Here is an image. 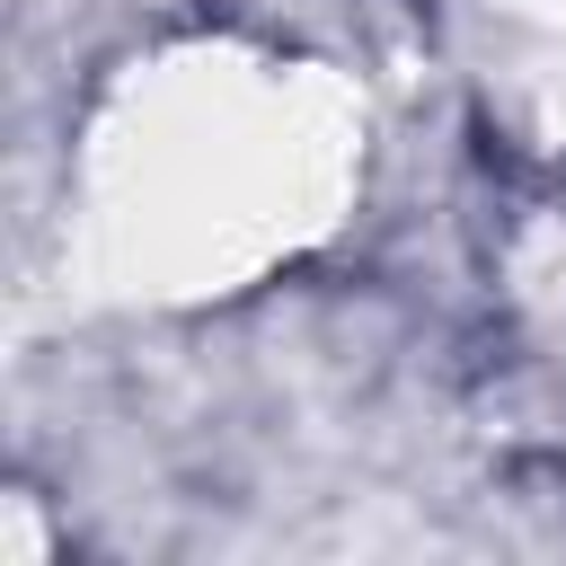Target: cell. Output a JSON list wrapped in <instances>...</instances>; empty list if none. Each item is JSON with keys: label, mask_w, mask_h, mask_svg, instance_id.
Segmentation results:
<instances>
[{"label": "cell", "mask_w": 566, "mask_h": 566, "mask_svg": "<svg viewBox=\"0 0 566 566\" xmlns=\"http://www.w3.org/2000/svg\"><path fill=\"white\" fill-rule=\"evenodd\" d=\"M513 9H522L531 27H557V35H566V0H513Z\"/></svg>", "instance_id": "7a4b0ae2"}, {"label": "cell", "mask_w": 566, "mask_h": 566, "mask_svg": "<svg viewBox=\"0 0 566 566\" xmlns=\"http://www.w3.org/2000/svg\"><path fill=\"white\" fill-rule=\"evenodd\" d=\"M363 195V88L310 53L195 35L133 62L71 159V265L97 301H221L318 248Z\"/></svg>", "instance_id": "6da1fadb"}]
</instances>
